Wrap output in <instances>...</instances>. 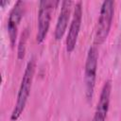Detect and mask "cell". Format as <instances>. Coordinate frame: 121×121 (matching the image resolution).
I'll return each instance as SVG.
<instances>
[{
	"instance_id": "1",
	"label": "cell",
	"mask_w": 121,
	"mask_h": 121,
	"mask_svg": "<svg viewBox=\"0 0 121 121\" xmlns=\"http://www.w3.org/2000/svg\"><path fill=\"white\" fill-rule=\"evenodd\" d=\"M35 70H36V60L34 57H32L28 60L26 66V69L21 80L20 88L17 94L16 103L10 114V121H17L22 115L23 112L25 111L28 96L30 95V90H31V86L34 78Z\"/></svg>"
},
{
	"instance_id": "2",
	"label": "cell",
	"mask_w": 121,
	"mask_h": 121,
	"mask_svg": "<svg viewBox=\"0 0 121 121\" xmlns=\"http://www.w3.org/2000/svg\"><path fill=\"white\" fill-rule=\"evenodd\" d=\"M113 14H114V1L112 0L103 1L94 38L95 45H100L107 40L112 27Z\"/></svg>"
},
{
	"instance_id": "3",
	"label": "cell",
	"mask_w": 121,
	"mask_h": 121,
	"mask_svg": "<svg viewBox=\"0 0 121 121\" xmlns=\"http://www.w3.org/2000/svg\"><path fill=\"white\" fill-rule=\"evenodd\" d=\"M97 62H98V49L96 45H92L87 53L85 69H84V87H85V95L88 100H91L94 95L95 79H96V71H97Z\"/></svg>"
},
{
	"instance_id": "4",
	"label": "cell",
	"mask_w": 121,
	"mask_h": 121,
	"mask_svg": "<svg viewBox=\"0 0 121 121\" xmlns=\"http://www.w3.org/2000/svg\"><path fill=\"white\" fill-rule=\"evenodd\" d=\"M59 3V1L52 0H43L39 3L38 30L36 35V41L38 43H42L45 40L50 26L52 12Z\"/></svg>"
},
{
	"instance_id": "5",
	"label": "cell",
	"mask_w": 121,
	"mask_h": 121,
	"mask_svg": "<svg viewBox=\"0 0 121 121\" xmlns=\"http://www.w3.org/2000/svg\"><path fill=\"white\" fill-rule=\"evenodd\" d=\"M81 21H82V3L78 1L76 3L74 7L73 18H72L68 34L66 37V41H65L66 51L68 53L73 52L77 45V42H78V38L80 31V26H81Z\"/></svg>"
},
{
	"instance_id": "6",
	"label": "cell",
	"mask_w": 121,
	"mask_h": 121,
	"mask_svg": "<svg viewBox=\"0 0 121 121\" xmlns=\"http://www.w3.org/2000/svg\"><path fill=\"white\" fill-rule=\"evenodd\" d=\"M25 9H26V2L19 0L15 3L14 7L9 12V16L8 20V33H9V42L12 47L15 45V42L17 40L18 27L24 16Z\"/></svg>"
},
{
	"instance_id": "7",
	"label": "cell",
	"mask_w": 121,
	"mask_h": 121,
	"mask_svg": "<svg viewBox=\"0 0 121 121\" xmlns=\"http://www.w3.org/2000/svg\"><path fill=\"white\" fill-rule=\"evenodd\" d=\"M111 93H112V81L108 79L105 81L101 89L99 99H98L92 121H106L107 114L110 108Z\"/></svg>"
},
{
	"instance_id": "8",
	"label": "cell",
	"mask_w": 121,
	"mask_h": 121,
	"mask_svg": "<svg viewBox=\"0 0 121 121\" xmlns=\"http://www.w3.org/2000/svg\"><path fill=\"white\" fill-rule=\"evenodd\" d=\"M72 5H73V2L70 0H66V1L61 2V8H60V15H59V18H58V21L56 24L55 31H54V37L57 41L60 40L66 31L68 22L70 19V15H71Z\"/></svg>"
},
{
	"instance_id": "9",
	"label": "cell",
	"mask_w": 121,
	"mask_h": 121,
	"mask_svg": "<svg viewBox=\"0 0 121 121\" xmlns=\"http://www.w3.org/2000/svg\"><path fill=\"white\" fill-rule=\"evenodd\" d=\"M27 38H28V30H27V28H25V30L22 32V34L20 36L18 48H17V57L19 60H23L25 58Z\"/></svg>"
},
{
	"instance_id": "10",
	"label": "cell",
	"mask_w": 121,
	"mask_h": 121,
	"mask_svg": "<svg viewBox=\"0 0 121 121\" xmlns=\"http://www.w3.org/2000/svg\"><path fill=\"white\" fill-rule=\"evenodd\" d=\"M6 4H9V2H8V1H2V2H1V8H4V6H5Z\"/></svg>"
}]
</instances>
